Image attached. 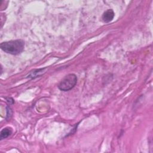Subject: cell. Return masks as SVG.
Returning <instances> with one entry per match:
<instances>
[{"instance_id": "6da1fadb", "label": "cell", "mask_w": 153, "mask_h": 153, "mask_svg": "<svg viewBox=\"0 0 153 153\" xmlns=\"http://www.w3.org/2000/svg\"><path fill=\"white\" fill-rule=\"evenodd\" d=\"M0 47L4 52L17 55L21 53L25 47V42L22 39H16L3 42L1 44Z\"/></svg>"}, {"instance_id": "7a4b0ae2", "label": "cell", "mask_w": 153, "mask_h": 153, "mask_svg": "<svg viewBox=\"0 0 153 153\" xmlns=\"http://www.w3.org/2000/svg\"><path fill=\"white\" fill-rule=\"evenodd\" d=\"M77 82V76L74 74H69L66 75L58 85L59 90L67 91L73 88Z\"/></svg>"}, {"instance_id": "3957f363", "label": "cell", "mask_w": 153, "mask_h": 153, "mask_svg": "<svg viewBox=\"0 0 153 153\" xmlns=\"http://www.w3.org/2000/svg\"><path fill=\"white\" fill-rule=\"evenodd\" d=\"M114 16L115 13L114 11L112 9H108L103 13L102 19L104 22L109 23L113 20Z\"/></svg>"}, {"instance_id": "277c9868", "label": "cell", "mask_w": 153, "mask_h": 153, "mask_svg": "<svg viewBox=\"0 0 153 153\" xmlns=\"http://www.w3.org/2000/svg\"><path fill=\"white\" fill-rule=\"evenodd\" d=\"M46 69H47L46 68L34 69L30 72V73L27 75V78L33 79V78H35L36 77H39L41 75H42L45 72Z\"/></svg>"}, {"instance_id": "5b68a950", "label": "cell", "mask_w": 153, "mask_h": 153, "mask_svg": "<svg viewBox=\"0 0 153 153\" xmlns=\"http://www.w3.org/2000/svg\"><path fill=\"white\" fill-rule=\"evenodd\" d=\"M12 133V130L11 128L9 127H5L3 128L1 131L0 134V139L1 140H2L4 139H5L8 137L9 136H10Z\"/></svg>"}, {"instance_id": "8992f818", "label": "cell", "mask_w": 153, "mask_h": 153, "mask_svg": "<svg viewBox=\"0 0 153 153\" xmlns=\"http://www.w3.org/2000/svg\"><path fill=\"white\" fill-rule=\"evenodd\" d=\"M7 111H9V112H10V111H11V109H10V108L9 107L7 106ZM9 115H11V113L10 112V113H8V114H7V116H9Z\"/></svg>"}]
</instances>
